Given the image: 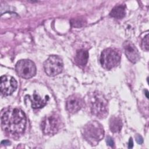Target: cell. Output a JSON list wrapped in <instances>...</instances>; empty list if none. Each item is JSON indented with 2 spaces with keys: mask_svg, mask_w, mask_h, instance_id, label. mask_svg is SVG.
Here are the masks:
<instances>
[{
  "mask_svg": "<svg viewBox=\"0 0 149 149\" xmlns=\"http://www.w3.org/2000/svg\"><path fill=\"white\" fill-rule=\"evenodd\" d=\"M26 117L24 112L18 108H8L1 116L3 130L10 134H19L25 129Z\"/></svg>",
  "mask_w": 149,
  "mask_h": 149,
  "instance_id": "1",
  "label": "cell"
},
{
  "mask_svg": "<svg viewBox=\"0 0 149 149\" xmlns=\"http://www.w3.org/2000/svg\"><path fill=\"white\" fill-rule=\"evenodd\" d=\"M82 133L84 139L92 146L97 145L104 136L102 126L96 120L90 121L85 125Z\"/></svg>",
  "mask_w": 149,
  "mask_h": 149,
  "instance_id": "3",
  "label": "cell"
},
{
  "mask_svg": "<svg viewBox=\"0 0 149 149\" xmlns=\"http://www.w3.org/2000/svg\"><path fill=\"white\" fill-rule=\"evenodd\" d=\"M106 141H107V143L108 144V145H109V146L111 147H113V145H114V142L113 141V139L109 137V136H108L107 137V140H106Z\"/></svg>",
  "mask_w": 149,
  "mask_h": 149,
  "instance_id": "17",
  "label": "cell"
},
{
  "mask_svg": "<svg viewBox=\"0 0 149 149\" xmlns=\"http://www.w3.org/2000/svg\"><path fill=\"white\" fill-rule=\"evenodd\" d=\"M122 127V120L119 117L113 116L109 120V128L113 133L119 132Z\"/></svg>",
  "mask_w": 149,
  "mask_h": 149,
  "instance_id": "13",
  "label": "cell"
},
{
  "mask_svg": "<svg viewBox=\"0 0 149 149\" xmlns=\"http://www.w3.org/2000/svg\"><path fill=\"white\" fill-rule=\"evenodd\" d=\"M83 105L84 101L83 98L77 94L71 95L66 100V109L70 113L77 112L83 107Z\"/></svg>",
  "mask_w": 149,
  "mask_h": 149,
  "instance_id": "9",
  "label": "cell"
},
{
  "mask_svg": "<svg viewBox=\"0 0 149 149\" xmlns=\"http://www.w3.org/2000/svg\"><path fill=\"white\" fill-rule=\"evenodd\" d=\"M63 123L60 116L56 113H52L45 116L41 121V126L43 133L47 135L56 133L62 127Z\"/></svg>",
  "mask_w": 149,
  "mask_h": 149,
  "instance_id": "4",
  "label": "cell"
},
{
  "mask_svg": "<svg viewBox=\"0 0 149 149\" xmlns=\"http://www.w3.org/2000/svg\"><path fill=\"white\" fill-rule=\"evenodd\" d=\"M125 6L124 5H118L112 9L109 15L116 19H122L125 16Z\"/></svg>",
  "mask_w": 149,
  "mask_h": 149,
  "instance_id": "14",
  "label": "cell"
},
{
  "mask_svg": "<svg viewBox=\"0 0 149 149\" xmlns=\"http://www.w3.org/2000/svg\"><path fill=\"white\" fill-rule=\"evenodd\" d=\"M125 54L127 59L132 63H136L140 59V54L136 46L130 41H126L123 44Z\"/></svg>",
  "mask_w": 149,
  "mask_h": 149,
  "instance_id": "10",
  "label": "cell"
},
{
  "mask_svg": "<svg viewBox=\"0 0 149 149\" xmlns=\"http://www.w3.org/2000/svg\"><path fill=\"white\" fill-rule=\"evenodd\" d=\"M88 101L91 113L100 119H104L108 115V101L102 94L94 91L90 94Z\"/></svg>",
  "mask_w": 149,
  "mask_h": 149,
  "instance_id": "2",
  "label": "cell"
},
{
  "mask_svg": "<svg viewBox=\"0 0 149 149\" xmlns=\"http://www.w3.org/2000/svg\"><path fill=\"white\" fill-rule=\"evenodd\" d=\"M141 48L143 50L148 51V34L144 37L141 41Z\"/></svg>",
  "mask_w": 149,
  "mask_h": 149,
  "instance_id": "16",
  "label": "cell"
},
{
  "mask_svg": "<svg viewBox=\"0 0 149 149\" xmlns=\"http://www.w3.org/2000/svg\"><path fill=\"white\" fill-rule=\"evenodd\" d=\"M17 74L22 78L30 79L36 73V67L33 62L29 59L19 61L15 67Z\"/></svg>",
  "mask_w": 149,
  "mask_h": 149,
  "instance_id": "6",
  "label": "cell"
},
{
  "mask_svg": "<svg viewBox=\"0 0 149 149\" xmlns=\"http://www.w3.org/2000/svg\"><path fill=\"white\" fill-rule=\"evenodd\" d=\"M136 140L137 141V143L139 144H141L143 143V137L139 135V134H137L136 136Z\"/></svg>",
  "mask_w": 149,
  "mask_h": 149,
  "instance_id": "18",
  "label": "cell"
},
{
  "mask_svg": "<svg viewBox=\"0 0 149 149\" xmlns=\"http://www.w3.org/2000/svg\"><path fill=\"white\" fill-rule=\"evenodd\" d=\"M120 60V54L119 51L113 48L104 49L100 57V63L106 69H111L117 66Z\"/></svg>",
  "mask_w": 149,
  "mask_h": 149,
  "instance_id": "5",
  "label": "cell"
},
{
  "mask_svg": "<svg viewBox=\"0 0 149 149\" xmlns=\"http://www.w3.org/2000/svg\"><path fill=\"white\" fill-rule=\"evenodd\" d=\"M1 92L5 95L12 94L17 88V81L15 79L10 76L4 75L1 77Z\"/></svg>",
  "mask_w": 149,
  "mask_h": 149,
  "instance_id": "8",
  "label": "cell"
},
{
  "mask_svg": "<svg viewBox=\"0 0 149 149\" xmlns=\"http://www.w3.org/2000/svg\"><path fill=\"white\" fill-rule=\"evenodd\" d=\"M31 102V107L34 109L40 108L43 107L47 104L48 100V96H45V97L42 99L38 94L34 93L33 95H27Z\"/></svg>",
  "mask_w": 149,
  "mask_h": 149,
  "instance_id": "11",
  "label": "cell"
},
{
  "mask_svg": "<svg viewBox=\"0 0 149 149\" xmlns=\"http://www.w3.org/2000/svg\"><path fill=\"white\" fill-rule=\"evenodd\" d=\"M10 142L8 140H3L1 141V144H6V145H9L10 144Z\"/></svg>",
  "mask_w": 149,
  "mask_h": 149,
  "instance_id": "20",
  "label": "cell"
},
{
  "mask_svg": "<svg viewBox=\"0 0 149 149\" xmlns=\"http://www.w3.org/2000/svg\"><path fill=\"white\" fill-rule=\"evenodd\" d=\"M70 22H71L72 26L74 27H81L82 26H84L86 24V22L84 19H80V18L73 19L70 20Z\"/></svg>",
  "mask_w": 149,
  "mask_h": 149,
  "instance_id": "15",
  "label": "cell"
},
{
  "mask_svg": "<svg viewBox=\"0 0 149 149\" xmlns=\"http://www.w3.org/2000/svg\"><path fill=\"white\" fill-rule=\"evenodd\" d=\"M88 59V51L84 49H80L77 51L74 59L76 63L80 65H85Z\"/></svg>",
  "mask_w": 149,
  "mask_h": 149,
  "instance_id": "12",
  "label": "cell"
},
{
  "mask_svg": "<svg viewBox=\"0 0 149 149\" xmlns=\"http://www.w3.org/2000/svg\"><path fill=\"white\" fill-rule=\"evenodd\" d=\"M133 143L132 139L130 138V139H129V146H128V148H132V147H133Z\"/></svg>",
  "mask_w": 149,
  "mask_h": 149,
  "instance_id": "19",
  "label": "cell"
},
{
  "mask_svg": "<svg viewBox=\"0 0 149 149\" xmlns=\"http://www.w3.org/2000/svg\"><path fill=\"white\" fill-rule=\"evenodd\" d=\"M45 72L49 76H55L62 72L63 62L58 55H51L44 63Z\"/></svg>",
  "mask_w": 149,
  "mask_h": 149,
  "instance_id": "7",
  "label": "cell"
}]
</instances>
